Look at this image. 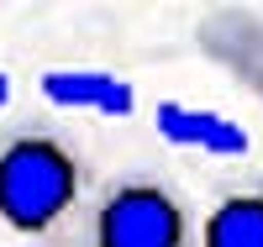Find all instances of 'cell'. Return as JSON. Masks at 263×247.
I'll use <instances>...</instances> for the list:
<instances>
[{"label": "cell", "instance_id": "obj_6", "mask_svg": "<svg viewBox=\"0 0 263 247\" xmlns=\"http://www.w3.org/2000/svg\"><path fill=\"white\" fill-rule=\"evenodd\" d=\"M200 247H263V189H227L200 216Z\"/></svg>", "mask_w": 263, "mask_h": 247}, {"label": "cell", "instance_id": "obj_2", "mask_svg": "<svg viewBox=\"0 0 263 247\" xmlns=\"http://www.w3.org/2000/svg\"><path fill=\"white\" fill-rule=\"evenodd\" d=\"M84 247H200V226L168 179L121 174L90 200Z\"/></svg>", "mask_w": 263, "mask_h": 247}, {"label": "cell", "instance_id": "obj_4", "mask_svg": "<svg viewBox=\"0 0 263 247\" xmlns=\"http://www.w3.org/2000/svg\"><path fill=\"white\" fill-rule=\"evenodd\" d=\"M42 100L69 116H100V121H126L137 110V89L132 79L111 74V69H48L37 79Z\"/></svg>", "mask_w": 263, "mask_h": 247}, {"label": "cell", "instance_id": "obj_5", "mask_svg": "<svg viewBox=\"0 0 263 247\" xmlns=\"http://www.w3.org/2000/svg\"><path fill=\"white\" fill-rule=\"evenodd\" d=\"M195 42L263 100V16L258 11H211L195 27Z\"/></svg>", "mask_w": 263, "mask_h": 247}, {"label": "cell", "instance_id": "obj_3", "mask_svg": "<svg viewBox=\"0 0 263 247\" xmlns=\"http://www.w3.org/2000/svg\"><path fill=\"white\" fill-rule=\"evenodd\" d=\"M153 131L168 147L205 153V158H248V147H253L242 121L205 110V105H190V100H158L153 105Z\"/></svg>", "mask_w": 263, "mask_h": 247}, {"label": "cell", "instance_id": "obj_7", "mask_svg": "<svg viewBox=\"0 0 263 247\" xmlns=\"http://www.w3.org/2000/svg\"><path fill=\"white\" fill-rule=\"evenodd\" d=\"M6 105H11V74L0 69V110H6Z\"/></svg>", "mask_w": 263, "mask_h": 247}, {"label": "cell", "instance_id": "obj_1", "mask_svg": "<svg viewBox=\"0 0 263 247\" xmlns=\"http://www.w3.org/2000/svg\"><path fill=\"white\" fill-rule=\"evenodd\" d=\"M84 153L58 126H16L0 137V221L16 237H48L84 200Z\"/></svg>", "mask_w": 263, "mask_h": 247}]
</instances>
